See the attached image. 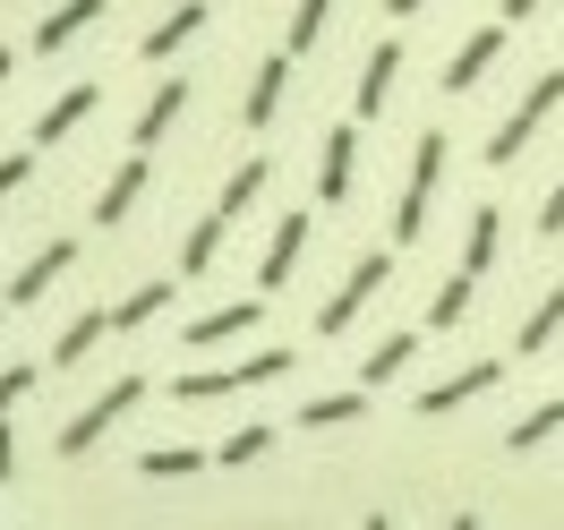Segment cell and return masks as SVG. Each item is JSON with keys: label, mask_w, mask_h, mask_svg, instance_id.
I'll list each match as a JSON object with an SVG mask.
<instances>
[{"label": "cell", "mask_w": 564, "mask_h": 530, "mask_svg": "<svg viewBox=\"0 0 564 530\" xmlns=\"http://www.w3.org/2000/svg\"><path fill=\"white\" fill-rule=\"evenodd\" d=\"M393 77H402V35H386L377 52H368V69H359V120H377L386 111V95H393Z\"/></svg>", "instance_id": "cell-7"}, {"label": "cell", "mask_w": 564, "mask_h": 530, "mask_svg": "<svg viewBox=\"0 0 564 530\" xmlns=\"http://www.w3.org/2000/svg\"><path fill=\"white\" fill-rule=\"evenodd\" d=\"M556 428H564V402H539L530 420H513V428H505V445H513V454H530V445H547Z\"/></svg>", "instance_id": "cell-25"}, {"label": "cell", "mask_w": 564, "mask_h": 530, "mask_svg": "<svg viewBox=\"0 0 564 530\" xmlns=\"http://www.w3.org/2000/svg\"><path fill=\"white\" fill-rule=\"evenodd\" d=\"M436 172H445V129H427L420 154H411V188H402V206H393V240H420L427 197H436Z\"/></svg>", "instance_id": "cell-3"}, {"label": "cell", "mask_w": 564, "mask_h": 530, "mask_svg": "<svg viewBox=\"0 0 564 530\" xmlns=\"http://www.w3.org/2000/svg\"><path fill=\"white\" fill-rule=\"evenodd\" d=\"M496 377H505L496 359H470L462 377H445V386H427V393H420V411H427V420H445V411H462V402H479V393H488Z\"/></svg>", "instance_id": "cell-6"}, {"label": "cell", "mask_w": 564, "mask_h": 530, "mask_svg": "<svg viewBox=\"0 0 564 530\" xmlns=\"http://www.w3.org/2000/svg\"><path fill=\"white\" fill-rule=\"evenodd\" d=\"M95 18H104V0H61V9H52V18L35 26V52H61V43H77L86 26H95Z\"/></svg>", "instance_id": "cell-14"}, {"label": "cell", "mask_w": 564, "mask_h": 530, "mask_svg": "<svg viewBox=\"0 0 564 530\" xmlns=\"http://www.w3.org/2000/svg\"><path fill=\"white\" fill-rule=\"evenodd\" d=\"M300 248H308V214H282V223H274V240H265V266H257V300L291 283V266H300Z\"/></svg>", "instance_id": "cell-5"}, {"label": "cell", "mask_w": 564, "mask_h": 530, "mask_svg": "<svg viewBox=\"0 0 564 530\" xmlns=\"http://www.w3.org/2000/svg\"><path fill=\"white\" fill-rule=\"evenodd\" d=\"M197 26H206V0H180L172 18H163V26H154V35L138 43V52H145V61H172V52H180L188 35H197Z\"/></svg>", "instance_id": "cell-17"}, {"label": "cell", "mask_w": 564, "mask_h": 530, "mask_svg": "<svg viewBox=\"0 0 564 530\" xmlns=\"http://www.w3.org/2000/svg\"><path fill=\"white\" fill-rule=\"evenodd\" d=\"M496 52H505V26H479V35L462 43L454 61H445V95H462V86H479V77L496 69Z\"/></svg>", "instance_id": "cell-8"}, {"label": "cell", "mask_w": 564, "mask_h": 530, "mask_svg": "<svg viewBox=\"0 0 564 530\" xmlns=\"http://www.w3.org/2000/svg\"><path fill=\"white\" fill-rule=\"evenodd\" d=\"M26 172H35V154H0V197H9V188H26Z\"/></svg>", "instance_id": "cell-32"}, {"label": "cell", "mask_w": 564, "mask_h": 530, "mask_svg": "<svg viewBox=\"0 0 564 530\" xmlns=\"http://www.w3.org/2000/svg\"><path fill=\"white\" fill-rule=\"evenodd\" d=\"M325 18H334V0H300V9H291V35H282V52H291V61H300V52H317Z\"/></svg>", "instance_id": "cell-24"}, {"label": "cell", "mask_w": 564, "mask_h": 530, "mask_svg": "<svg viewBox=\"0 0 564 530\" xmlns=\"http://www.w3.org/2000/svg\"><path fill=\"white\" fill-rule=\"evenodd\" d=\"M556 325H564V283H556V291H547V300H539V309L522 317V334H513V343H522V351H539V343H547Z\"/></svg>", "instance_id": "cell-29"}, {"label": "cell", "mask_w": 564, "mask_h": 530, "mask_svg": "<svg viewBox=\"0 0 564 530\" xmlns=\"http://www.w3.org/2000/svg\"><path fill=\"white\" fill-rule=\"evenodd\" d=\"M145 172H154L145 154H129V163L111 172V188H104V197H95V223H104V231H111V223H129V206H138V197H145Z\"/></svg>", "instance_id": "cell-11"}, {"label": "cell", "mask_w": 564, "mask_h": 530, "mask_svg": "<svg viewBox=\"0 0 564 530\" xmlns=\"http://www.w3.org/2000/svg\"><path fill=\"white\" fill-rule=\"evenodd\" d=\"M539 231H564V188L547 197V206H539Z\"/></svg>", "instance_id": "cell-34"}, {"label": "cell", "mask_w": 564, "mask_h": 530, "mask_svg": "<svg viewBox=\"0 0 564 530\" xmlns=\"http://www.w3.org/2000/svg\"><path fill=\"white\" fill-rule=\"evenodd\" d=\"M411 351H420V334H386L377 351L359 359V393H386V377H402V368H411Z\"/></svg>", "instance_id": "cell-15"}, {"label": "cell", "mask_w": 564, "mask_h": 530, "mask_svg": "<svg viewBox=\"0 0 564 530\" xmlns=\"http://www.w3.org/2000/svg\"><path fill=\"white\" fill-rule=\"evenodd\" d=\"M69 266H77V240H52V248L35 257V266H18V283H9V309H26V300H43V283H61Z\"/></svg>", "instance_id": "cell-9"}, {"label": "cell", "mask_w": 564, "mask_h": 530, "mask_svg": "<svg viewBox=\"0 0 564 530\" xmlns=\"http://www.w3.org/2000/svg\"><path fill=\"white\" fill-rule=\"evenodd\" d=\"M180 111H188V77H163V86L145 95V111H138V154H145L154 138H163V129H172Z\"/></svg>", "instance_id": "cell-13"}, {"label": "cell", "mask_w": 564, "mask_h": 530, "mask_svg": "<svg viewBox=\"0 0 564 530\" xmlns=\"http://www.w3.org/2000/svg\"><path fill=\"white\" fill-rule=\"evenodd\" d=\"M282 77H291V52H274V61H257V77H248V129H265V120H274L282 111Z\"/></svg>", "instance_id": "cell-12"}, {"label": "cell", "mask_w": 564, "mask_h": 530, "mask_svg": "<svg viewBox=\"0 0 564 530\" xmlns=\"http://www.w3.org/2000/svg\"><path fill=\"white\" fill-rule=\"evenodd\" d=\"M154 309H172V283H145V291H129V300L111 309V325H145Z\"/></svg>", "instance_id": "cell-30"}, {"label": "cell", "mask_w": 564, "mask_h": 530, "mask_svg": "<svg viewBox=\"0 0 564 530\" xmlns=\"http://www.w3.org/2000/svg\"><path fill=\"white\" fill-rule=\"evenodd\" d=\"M351 163H359V138H351V129H334V138H325V172H317V197H325V206H343V197H351Z\"/></svg>", "instance_id": "cell-16"}, {"label": "cell", "mask_w": 564, "mask_h": 530, "mask_svg": "<svg viewBox=\"0 0 564 530\" xmlns=\"http://www.w3.org/2000/svg\"><path fill=\"white\" fill-rule=\"evenodd\" d=\"M454 530H479V513H454Z\"/></svg>", "instance_id": "cell-37"}, {"label": "cell", "mask_w": 564, "mask_h": 530, "mask_svg": "<svg viewBox=\"0 0 564 530\" xmlns=\"http://www.w3.org/2000/svg\"><path fill=\"white\" fill-rule=\"evenodd\" d=\"M257 317H265L257 300H231V309H206V317L188 325V343H197V351H206V343H231V334H248Z\"/></svg>", "instance_id": "cell-19"}, {"label": "cell", "mask_w": 564, "mask_h": 530, "mask_svg": "<svg viewBox=\"0 0 564 530\" xmlns=\"http://www.w3.org/2000/svg\"><path fill=\"white\" fill-rule=\"evenodd\" d=\"M0 479H18V436H9V420H0Z\"/></svg>", "instance_id": "cell-33"}, {"label": "cell", "mask_w": 564, "mask_h": 530, "mask_svg": "<svg viewBox=\"0 0 564 530\" xmlns=\"http://www.w3.org/2000/svg\"><path fill=\"white\" fill-rule=\"evenodd\" d=\"M496 240H505V214L479 206V214H470V248H462V274H470V283H479V274L496 266Z\"/></svg>", "instance_id": "cell-21"}, {"label": "cell", "mask_w": 564, "mask_h": 530, "mask_svg": "<svg viewBox=\"0 0 564 530\" xmlns=\"http://www.w3.org/2000/svg\"><path fill=\"white\" fill-rule=\"evenodd\" d=\"M265 172H274V163H265V154H248L240 172L223 180V197H214V214H223V223H231V214H248L257 197H265Z\"/></svg>", "instance_id": "cell-18"}, {"label": "cell", "mask_w": 564, "mask_h": 530, "mask_svg": "<svg viewBox=\"0 0 564 530\" xmlns=\"http://www.w3.org/2000/svg\"><path fill=\"white\" fill-rule=\"evenodd\" d=\"M351 420H368V393H317V402L300 411L308 436H317V428H351Z\"/></svg>", "instance_id": "cell-22"}, {"label": "cell", "mask_w": 564, "mask_h": 530, "mask_svg": "<svg viewBox=\"0 0 564 530\" xmlns=\"http://www.w3.org/2000/svg\"><path fill=\"white\" fill-rule=\"evenodd\" d=\"M386 274H393V257H359L351 274H343V291H334V300L317 309V334H343V325H351L359 309H368V300L386 291Z\"/></svg>", "instance_id": "cell-4"}, {"label": "cell", "mask_w": 564, "mask_h": 530, "mask_svg": "<svg viewBox=\"0 0 564 530\" xmlns=\"http://www.w3.org/2000/svg\"><path fill=\"white\" fill-rule=\"evenodd\" d=\"M564 104V69H547L539 77V86H530L522 104L505 111V120H496V138H488V163H513V154H522L530 138H539V129H547V111Z\"/></svg>", "instance_id": "cell-1"}, {"label": "cell", "mask_w": 564, "mask_h": 530, "mask_svg": "<svg viewBox=\"0 0 564 530\" xmlns=\"http://www.w3.org/2000/svg\"><path fill=\"white\" fill-rule=\"evenodd\" d=\"M386 9H393V18H411V9H427V0H386Z\"/></svg>", "instance_id": "cell-36"}, {"label": "cell", "mask_w": 564, "mask_h": 530, "mask_svg": "<svg viewBox=\"0 0 564 530\" xmlns=\"http://www.w3.org/2000/svg\"><path fill=\"white\" fill-rule=\"evenodd\" d=\"M223 231H231V223H223V214H206V223L188 231V248H180V274H206V266H214V248H223Z\"/></svg>", "instance_id": "cell-27"}, {"label": "cell", "mask_w": 564, "mask_h": 530, "mask_svg": "<svg viewBox=\"0 0 564 530\" xmlns=\"http://www.w3.org/2000/svg\"><path fill=\"white\" fill-rule=\"evenodd\" d=\"M104 334H111V309H86L77 325H61V343H52V368H77V359L104 343Z\"/></svg>", "instance_id": "cell-20"}, {"label": "cell", "mask_w": 564, "mask_h": 530, "mask_svg": "<svg viewBox=\"0 0 564 530\" xmlns=\"http://www.w3.org/2000/svg\"><path fill=\"white\" fill-rule=\"evenodd\" d=\"M462 317H470V274H445L436 300H427V325H436V334H454Z\"/></svg>", "instance_id": "cell-23"}, {"label": "cell", "mask_w": 564, "mask_h": 530, "mask_svg": "<svg viewBox=\"0 0 564 530\" xmlns=\"http://www.w3.org/2000/svg\"><path fill=\"white\" fill-rule=\"evenodd\" d=\"M35 377H43V368H26V359H18V368H0V420H9V411L35 393Z\"/></svg>", "instance_id": "cell-31"}, {"label": "cell", "mask_w": 564, "mask_h": 530, "mask_svg": "<svg viewBox=\"0 0 564 530\" xmlns=\"http://www.w3.org/2000/svg\"><path fill=\"white\" fill-rule=\"evenodd\" d=\"M145 402V377H120V386L111 393H95V402H86V411H77L69 428H61V454H95V436H111V420H120V411H138Z\"/></svg>", "instance_id": "cell-2"}, {"label": "cell", "mask_w": 564, "mask_h": 530, "mask_svg": "<svg viewBox=\"0 0 564 530\" xmlns=\"http://www.w3.org/2000/svg\"><path fill=\"white\" fill-rule=\"evenodd\" d=\"M265 445H274V428H265V420H248V428H231V436L214 445V462H231V470H240V462H257Z\"/></svg>", "instance_id": "cell-28"}, {"label": "cell", "mask_w": 564, "mask_h": 530, "mask_svg": "<svg viewBox=\"0 0 564 530\" xmlns=\"http://www.w3.org/2000/svg\"><path fill=\"white\" fill-rule=\"evenodd\" d=\"M368 530H393V522H386V513H377V522H368Z\"/></svg>", "instance_id": "cell-39"}, {"label": "cell", "mask_w": 564, "mask_h": 530, "mask_svg": "<svg viewBox=\"0 0 564 530\" xmlns=\"http://www.w3.org/2000/svg\"><path fill=\"white\" fill-rule=\"evenodd\" d=\"M206 462L214 454H197V445H154L138 470H145V479H188V470H206Z\"/></svg>", "instance_id": "cell-26"}, {"label": "cell", "mask_w": 564, "mask_h": 530, "mask_svg": "<svg viewBox=\"0 0 564 530\" xmlns=\"http://www.w3.org/2000/svg\"><path fill=\"white\" fill-rule=\"evenodd\" d=\"M9 69H18V61H9V52H0V86H9Z\"/></svg>", "instance_id": "cell-38"}, {"label": "cell", "mask_w": 564, "mask_h": 530, "mask_svg": "<svg viewBox=\"0 0 564 530\" xmlns=\"http://www.w3.org/2000/svg\"><path fill=\"white\" fill-rule=\"evenodd\" d=\"M95 104H104V86H86V77H77L69 95H52V111L35 120V145H61V138H69V129H77V120H86Z\"/></svg>", "instance_id": "cell-10"}, {"label": "cell", "mask_w": 564, "mask_h": 530, "mask_svg": "<svg viewBox=\"0 0 564 530\" xmlns=\"http://www.w3.org/2000/svg\"><path fill=\"white\" fill-rule=\"evenodd\" d=\"M530 9H547V0H505V18H530Z\"/></svg>", "instance_id": "cell-35"}]
</instances>
